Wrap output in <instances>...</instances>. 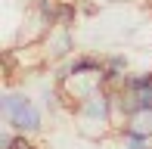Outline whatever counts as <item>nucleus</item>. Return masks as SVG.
I'll return each instance as SVG.
<instances>
[{"label":"nucleus","instance_id":"39448f33","mask_svg":"<svg viewBox=\"0 0 152 149\" xmlns=\"http://www.w3.org/2000/svg\"><path fill=\"white\" fill-rule=\"evenodd\" d=\"M152 84V72H140V74H124L121 90H143Z\"/></svg>","mask_w":152,"mask_h":149},{"label":"nucleus","instance_id":"20e7f679","mask_svg":"<svg viewBox=\"0 0 152 149\" xmlns=\"http://www.w3.org/2000/svg\"><path fill=\"white\" fill-rule=\"evenodd\" d=\"M56 9H59V0H34V12L47 28L56 25Z\"/></svg>","mask_w":152,"mask_h":149},{"label":"nucleus","instance_id":"1a4fd4ad","mask_svg":"<svg viewBox=\"0 0 152 149\" xmlns=\"http://www.w3.org/2000/svg\"><path fill=\"white\" fill-rule=\"evenodd\" d=\"M81 12H84V16H96V12H99V3H81Z\"/></svg>","mask_w":152,"mask_h":149},{"label":"nucleus","instance_id":"6e6552de","mask_svg":"<svg viewBox=\"0 0 152 149\" xmlns=\"http://www.w3.org/2000/svg\"><path fill=\"white\" fill-rule=\"evenodd\" d=\"M12 140H16V134H12V127L6 124V131L0 134V149H12Z\"/></svg>","mask_w":152,"mask_h":149},{"label":"nucleus","instance_id":"9d476101","mask_svg":"<svg viewBox=\"0 0 152 149\" xmlns=\"http://www.w3.org/2000/svg\"><path fill=\"white\" fill-rule=\"evenodd\" d=\"M96 3H121V0H96Z\"/></svg>","mask_w":152,"mask_h":149},{"label":"nucleus","instance_id":"7ed1b4c3","mask_svg":"<svg viewBox=\"0 0 152 149\" xmlns=\"http://www.w3.org/2000/svg\"><path fill=\"white\" fill-rule=\"evenodd\" d=\"M81 12L78 0H59V9H56V28H72L75 19Z\"/></svg>","mask_w":152,"mask_h":149},{"label":"nucleus","instance_id":"f03ea898","mask_svg":"<svg viewBox=\"0 0 152 149\" xmlns=\"http://www.w3.org/2000/svg\"><path fill=\"white\" fill-rule=\"evenodd\" d=\"M106 69V59L99 56H75L72 62H68V78H78V74H99Z\"/></svg>","mask_w":152,"mask_h":149},{"label":"nucleus","instance_id":"423d86ee","mask_svg":"<svg viewBox=\"0 0 152 149\" xmlns=\"http://www.w3.org/2000/svg\"><path fill=\"white\" fill-rule=\"evenodd\" d=\"M106 65L124 74V72H127V56H121V53H112V56H106Z\"/></svg>","mask_w":152,"mask_h":149},{"label":"nucleus","instance_id":"f257e3e1","mask_svg":"<svg viewBox=\"0 0 152 149\" xmlns=\"http://www.w3.org/2000/svg\"><path fill=\"white\" fill-rule=\"evenodd\" d=\"M0 109H3V118L12 131H22V134H37L44 127V115L40 109L31 103L28 96L22 93H3L0 99Z\"/></svg>","mask_w":152,"mask_h":149},{"label":"nucleus","instance_id":"0eeeda50","mask_svg":"<svg viewBox=\"0 0 152 149\" xmlns=\"http://www.w3.org/2000/svg\"><path fill=\"white\" fill-rule=\"evenodd\" d=\"M12 149H40L34 140L28 137V134H22V131H16V140H12Z\"/></svg>","mask_w":152,"mask_h":149}]
</instances>
